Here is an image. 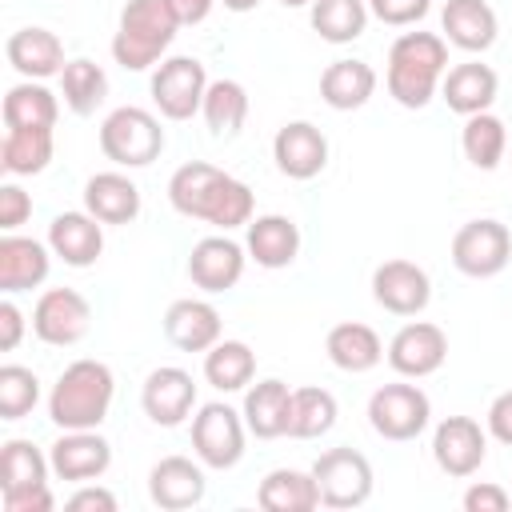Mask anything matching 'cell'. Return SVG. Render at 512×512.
Segmentation results:
<instances>
[{"mask_svg":"<svg viewBox=\"0 0 512 512\" xmlns=\"http://www.w3.org/2000/svg\"><path fill=\"white\" fill-rule=\"evenodd\" d=\"M84 208L100 224H128L140 212V188L120 172H96L84 184Z\"/></svg>","mask_w":512,"mask_h":512,"instance_id":"obj_21","label":"cell"},{"mask_svg":"<svg viewBox=\"0 0 512 512\" xmlns=\"http://www.w3.org/2000/svg\"><path fill=\"white\" fill-rule=\"evenodd\" d=\"M244 272V248L228 236H204L196 240L192 256H188V276L196 288L204 292H224L240 280Z\"/></svg>","mask_w":512,"mask_h":512,"instance_id":"obj_15","label":"cell"},{"mask_svg":"<svg viewBox=\"0 0 512 512\" xmlns=\"http://www.w3.org/2000/svg\"><path fill=\"white\" fill-rule=\"evenodd\" d=\"M248 216H252V188L240 184L236 176H224V184H220V192H216V200L208 208V224L228 232L236 224H248Z\"/></svg>","mask_w":512,"mask_h":512,"instance_id":"obj_42","label":"cell"},{"mask_svg":"<svg viewBox=\"0 0 512 512\" xmlns=\"http://www.w3.org/2000/svg\"><path fill=\"white\" fill-rule=\"evenodd\" d=\"M448 48L436 32H404L388 48V92L404 108H424L440 84Z\"/></svg>","mask_w":512,"mask_h":512,"instance_id":"obj_1","label":"cell"},{"mask_svg":"<svg viewBox=\"0 0 512 512\" xmlns=\"http://www.w3.org/2000/svg\"><path fill=\"white\" fill-rule=\"evenodd\" d=\"M372 92H376V72H372V64H364V60H332V64L324 68V76H320V96H324V104H332V108H340V112L360 108Z\"/></svg>","mask_w":512,"mask_h":512,"instance_id":"obj_27","label":"cell"},{"mask_svg":"<svg viewBox=\"0 0 512 512\" xmlns=\"http://www.w3.org/2000/svg\"><path fill=\"white\" fill-rule=\"evenodd\" d=\"M36 396H40V384L28 368H20V364L0 368V416L4 420H20L24 412H32Z\"/></svg>","mask_w":512,"mask_h":512,"instance_id":"obj_41","label":"cell"},{"mask_svg":"<svg viewBox=\"0 0 512 512\" xmlns=\"http://www.w3.org/2000/svg\"><path fill=\"white\" fill-rule=\"evenodd\" d=\"M248 252L260 268H288L300 252V228L288 216H260L248 224Z\"/></svg>","mask_w":512,"mask_h":512,"instance_id":"obj_23","label":"cell"},{"mask_svg":"<svg viewBox=\"0 0 512 512\" xmlns=\"http://www.w3.org/2000/svg\"><path fill=\"white\" fill-rule=\"evenodd\" d=\"M312 476L320 488V504L328 508H356L372 496V464L356 448H328L312 464Z\"/></svg>","mask_w":512,"mask_h":512,"instance_id":"obj_4","label":"cell"},{"mask_svg":"<svg viewBox=\"0 0 512 512\" xmlns=\"http://www.w3.org/2000/svg\"><path fill=\"white\" fill-rule=\"evenodd\" d=\"M60 80H64V104H68L76 116L96 112V104L108 96V76H104V68L92 64V60H68L64 72H60Z\"/></svg>","mask_w":512,"mask_h":512,"instance_id":"obj_38","label":"cell"},{"mask_svg":"<svg viewBox=\"0 0 512 512\" xmlns=\"http://www.w3.org/2000/svg\"><path fill=\"white\" fill-rule=\"evenodd\" d=\"M8 64L20 76H52L64 72V44L48 28H20L8 36Z\"/></svg>","mask_w":512,"mask_h":512,"instance_id":"obj_26","label":"cell"},{"mask_svg":"<svg viewBox=\"0 0 512 512\" xmlns=\"http://www.w3.org/2000/svg\"><path fill=\"white\" fill-rule=\"evenodd\" d=\"M512 256V236L500 220H468L452 236V264L464 276H496Z\"/></svg>","mask_w":512,"mask_h":512,"instance_id":"obj_5","label":"cell"},{"mask_svg":"<svg viewBox=\"0 0 512 512\" xmlns=\"http://www.w3.org/2000/svg\"><path fill=\"white\" fill-rule=\"evenodd\" d=\"M260 0H224V8H232V12H248V8H256Z\"/></svg>","mask_w":512,"mask_h":512,"instance_id":"obj_52","label":"cell"},{"mask_svg":"<svg viewBox=\"0 0 512 512\" xmlns=\"http://www.w3.org/2000/svg\"><path fill=\"white\" fill-rule=\"evenodd\" d=\"M368 8L384 24H416L428 12V0H368Z\"/></svg>","mask_w":512,"mask_h":512,"instance_id":"obj_44","label":"cell"},{"mask_svg":"<svg viewBox=\"0 0 512 512\" xmlns=\"http://www.w3.org/2000/svg\"><path fill=\"white\" fill-rule=\"evenodd\" d=\"M64 508L68 512H112L116 508V496L104 492V488H80Z\"/></svg>","mask_w":512,"mask_h":512,"instance_id":"obj_49","label":"cell"},{"mask_svg":"<svg viewBox=\"0 0 512 512\" xmlns=\"http://www.w3.org/2000/svg\"><path fill=\"white\" fill-rule=\"evenodd\" d=\"M464 508L468 512H508V492L500 484H472L464 492Z\"/></svg>","mask_w":512,"mask_h":512,"instance_id":"obj_47","label":"cell"},{"mask_svg":"<svg viewBox=\"0 0 512 512\" xmlns=\"http://www.w3.org/2000/svg\"><path fill=\"white\" fill-rule=\"evenodd\" d=\"M48 244L64 264L88 268L104 252V232H100V220L92 212H60L48 224Z\"/></svg>","mask_w":512,"mask_h":512,"instance_id":"obj_18","label":"cell"},{"mask_svg":"<svg viewBox=\"0 0 512 512\" xmlns=\"http://www.w3.org/2000/svg\"><path fill=\"white\" fill-rule=\"evenodd\" d=\"M488 428H492V436H496L500 444H512V388L492 400V408H488Z\"/></svg>","mask_w":512,"mask_h":512,"instance_id":"obj_48","label":"cell"},{"mask_svg":"<svg viewBox=\"0 0 512 512\" xmlns=\"http://www.w3.org/2000/svg\"><path fill=\"white\" fill-rule=\"evenodd\" d=\"M440 92H444V104H448L452 112H460V116L488 112V104L496 100V72H492L488 64H480V60L456 64V68L444 76Z\"/></svg>","mask_w":512,"mask_h":512,"instance_id":"obj_22","label":"cell"},{"mask_svg":"<svg viewBox=\"0 0 512 512\" xmlns=\"http://www.w3.org/2000/svg\"><path fill=\"white\" fill-rule=\"evenodd\" d=\"M224 176H228V172H220L216 164H204V160L180 164V168L172 172V180H168V200H172V208L184 212V216L208 220V208H212V200H216Z\"/></svg>","mask_w":512,"mask_h":512,"instance_id":"obj_20","label":"cell"},{"mask_svg":"<svg viewBox=\"0 0 512 512\" xmlns=\"http://www.w3.org/2000/svg\"><path fill=\"white\" fill-rule=\"evenodd\" d=\"M92 308L76 288H48L32 308V332L44 344H76L88 332Z\"/></svg>","mask_w":512,"mask_h":512,"instance_id":"obj_9","label":"cell"},{"mask_svg":"<svg viewBox=\"0 0 512 512\" xmlns=\"http://www.w3.org/2000/svg\"><path fill=\"white\" fill-rule=\"evenodd\" d=\"M180 28V16L172 12L168 0H128L120 12V32H132L156 48H168Z\"/></svg>","mask_w":512,"mask_h":512,"instance_id":"obj_33","label":"cell"},{"mask_svg":"<svg viewBox=\"0 0 512 512\" xmlns=\"http://www.w3.org/2000/svg\"><path fill=\"white\" fill-rule=\"evenodd\" d=\"M380 356H384L380 336L360 320H344L328 332V360L344 372H368Z\"/></svg>","mask_w":512,"mask_h":512,"instance_id":"obj_30","label":"cell"},{"mask_svg":"<svg viewBox=\"0 0 512 512\" xmlns=\"http://www.w3.org/2000/svg\"><path fill=\"white\" fill-rule=\"evenodd\" d=\"M0 116L8 128H52L56 124V96L40 84H16V88H8Z\"/></svg>","mask_w":512,"mask_h":512,"instance_id":"obj_34","label":"cell"},{"mask_svg":"<svg viewBox=\"0 0 512 512\" xmlns=\"http://www.w3.org/2000/svg\"><path fill=\"white\" fill-rule=\"evenodd\" d=\"M432 456L448 476H472L488 456V440L472 416H448L432 436Z\"/></svg>","mask_w":512,"mask_h":512,"instance_id":"obj_11","label":"cell"},{"mask_svg":"<svg viewBox=\"0 0 512 512\" xmlns=\"http://www.w3.org/2000/svg\"><path fill=\"white\" fill-rule=\"evenodd\" d=\"M336 424V396L328 388H296L292 392V420H288V436L296 440H312L324 436Z\"/></svg>","mask_w":512,"mask_h":512,"instance_id":"obj_36","label":"cell"},{"mask_svg":"<svg viewBox=\"0 0 512 512\" xmlns=\"http://www.w3.org/2000/svg\"><path fill=\"white\" fill-rule=\"evenodd\" d=\"M28 212H32L28 192L16 188V184H4L0 188V228H20L28 220Z\"/></svg>","mask_w":512,"mask_h":512,"instance_id":"obj_46","label":"cell"},{"mask_svg":"<svg viewBox=\"0 0 512 512\" xmlns=\"http://www.w3.org/2000/svg\"><path fill=\"white\" fill-rule=\"evenodd\" d=\"M20 328H24L20 308H16L12 300H4V304H0V348H4V352L20 344Z\"/></svg>","mask_w":512,"mask_h":512,"instance_id":"obj_50","label":"cell"},{"mask_svg":"<svg viewBox=\"0 0 512 512\" xmlns=\"http://www.w3.org/2000/svg\"><path fill=\"white\" fill-rule=\"evenodd\" d=\"M52 160V128H8L0 144V168L16 176L44 172Z\"/></svg>","mask_w":512,"mask_h":512,"instance_id":"obj_31","label":"cell"},{"mask_svg":"<svg viewBox=\"0 0 512 512\" xmlns=\"http://www.w3.org/2000/svg\"><path fill=\"white\" fill-rule=\"evenodd\" d=\"M164 336L180 352H208L220 340V312L204 300H172L164 312Z\"/></svg>","mask_w":512,"mask_h":512,"instance_id":"obj_19","label":"cell"},{"mask_svg":"<svg viewBox=\"0 0 512 512\" xmlns=\"http://www.w3.org/2000/svg\"><path fill=\"white\" fill-rule=\"evenodd\" d=\"M140 404H144L148 420L172 428V424H180L192 412L196 384H192V376L184 368H152L144 388H140Z\"/></svg>","mask_w":512,"mask_h":512,"instance_id":"obj_14","label":"cell"},{"mask_svg":"<svg viewBox=\"0 0 512 512\" xmlns=\"http://www.w3.org/2000/svg\"><path fill=\"white\" fill-rule=\"evenodd\" d=\"M164 148V128L152 112L144 108H116L100 124V152L124 168H144L160 156Z\"/></svg>","mask_w":512,"mask_h":512,"instance_id":"obj_3","label":"cell"},{"mask_svg":"<svg viewBox=\"0 0 512 512\" xmlns=\"http://www.w3.org/2000/svg\"><path fill=\"white\" fill-rule=\"evenodd\" d=\"M284 4H288V8H296V4H308V0H284Z\"/></svg>","mask_w":512,"mask_h":512,"instance_id":"obj_53","label":"cell"},{"mask_svg":"<svg viewBox=\"0 0 512 512\" xmlns=\"http://www.w3.org/2000/svg\"><path fill=\"white\" fill-rule=\"evenodd\" d=\"M112 464V448L92 428H68L52 444V472L60 480H92Z\"/></svg>","mask_w":512,"mask_h":512,"instance_id":"obj_16","label":"cell"},{"mask_svg":"<svg viewBox=\"0 0 512 512\" xmlns=\"http://www.w3.org/2000/svg\"><path fill=\"white\" fill-rule=\"evenodd\" d=\"M160 52H164V48H156V44L132 36V32H120V28H116V36H112V56H116V64H124V68H132V72L156 64Z\"/></svg>","mask_w":512,"mask_h":512,"instance_id":"obj_43","label":"cell"},{"mask_svg":"<svg viewBox=\"0 0 512 512\" xmlns=\"http://www.w3.org/2000/svg\"><path fill=\"white\" fill-rule=\"evenodd\" d=\"M4 496V512H52V492L48 484H28L16 492H0Z\"/></svg>","mask_w":512,"mask_h":512,"instance_id":"obj_45","label":"cell"},{"mask_svg":"<svg viewBox=\"0 0 512 512\" xmlns=\"http://www.w3.org/2000/svg\"><path fill=\"white\" fill-rule=\"evenodd\" d=\"M148 492L156 508H168V512L192 508L204 500V472L188 456H164L148 472Z\"/></svg>","mask_w":512,"mask_h":512,"instance_id":"obj_17","label":"cell"},{"mask_svg":"<svg viewBox=\"0 0 512 512\" xmlns=\"http://www.w3.org/2000/svg\"><path fill=\"white\" fill-rule=\"evenodd\" d=\"M460 144H464V156H468V164H476V168H496L500 164V156H504V124H500V116H492V112H476V116H468L464 120V136H460Z\"/></svg>","mask_w":512,"mask_h":512,"instance_id":"obj_40","label":"cell"},{"mask_svg":"<svg viewBox=\"0 0 512 512\" xmlns=\"http://www.w3.org/2000/svg\"><path fill=\"white\" fill-rule=\"evenodd\" d=\"M48 276V252L44 244L28 236H4L0 240V288L4 292H24L36 288Z\"/></svg>","mask_w":512,"mask_h":512,"instance_id":"obj_28","label":"cell"},{"mask_svg":"<svg viewBox=\"0 0 512 512\" xmlns=\"http://www.w3.org/2000/svg\"><path fill=\"white\" fill-rule=\"evenodd\" d=\"M364 24H368L364 0H312V28L332 44L356 40L364 32Z\"/></svg>","mask_w":512,"mask_h":512,"instance_id":"obj_37","label":"cell"},{"mask_svg":"<svg viewBox=\"0 0 512 512\" xmlns=\"http://www.w3.org/2000/svg\"><path fill=\"white\" fill-rule=\"evenodd\" d=\"M428 396L416 384H384L368 400V420L384 440H412L428 424Z\"/></svg>","mask_w":512,"mask_h":512,"instance_id":"obj_6","label":"cell"},{"mask_svg":"<svg viewBox=\"0 0 512 512\" xmlns=\"http://www.w3.org/2000/svg\"><path fill=\"white\" fill-rule=\"evenodd\" d=\"M252 372H256V356H252V348L244 340H216L208 348V356H204V376L220 392L244 388L252 380Z\"/></svg>","mask_w":512,"mask_h":512,"instance_id":"obj_32","label":"cell"},{"mask_svg":"<svg viewBox=\"0 0 512 512\" xmlns=\"http://www.w3.org/2000/svg\"><path fill=\"white\" fill-rule=\"evenodd\" d=\"M168 4L180 16V24H200L208 16V8H212V0H168Z\"/></svg>","mask_w":512,"mask_h":512,"instance_id":"obj_51","label":"cell"},{"mask_svg":"<svg viewBox=\"0 0 512 512\" xmlns=\"http://www.w3.org/2000/svg\"><path fill=\"white\" fill-rule=\"evenodd\" d=\"M440 24L448 40L464 52H484L496 40V12L484 0H448Z\"/></svg>","mask_w":512,"mask_h":512,"instance_id":"obj_25","label":"cell"},{"mask_svg":"<svg viewBox=\"0 0 512 512\" xmlns=\"http://www.w3.org/2000/svg\"><path fill=\"white\" fill-rule=\"evenodd\" d=\"M244 420L260 440H276L288 432L292 420V392L284 380H260L244 396Z\"/></svg>","mask_w":512,"mask_h":512,"instance_id":"obj_24","label":"cell"},{"mask_svg":"<svg viewBox=\"0 0 512 512\" xmlns=\"http://www.w3.org/2000/svg\"><path fill=\"white\" fill-rule=\"evenodd\" d=\"M444 356H448V336L428 320L404 324L388 344V364L400 376H428L444 364Z\"/></svg>","mask_w":512,"mask_h":512,"instance_id":"obj_13","label":"cell"},{"mask_svg":"<svg viewBox=\"0 0 512 512\" xmlns=\"http://www.w3.org/2000/svg\"><path fill=\"white\" fill-rule=\"evenodd\" d=\"M48 460L32 440H8L0 448V492H16L28 484H44Z\"/></svg>","mask_w":512,"mask_h":512,"instance_id":"obj_39","label":"cell"},{"mask_svg":"<svg viewBox=\"0 0 512 512\" xmlns=\"http://www.w3.org/2000/svg\"><path fill=\"white\" fill-rule=\"evenodd\" d=\"M372 296L380 308L396 312V316H416L424 312L428 296H432V284H428V272L412 260H384L376 272H372Z\"/></svg>","mask_w":512,"mask_h":512,"instance_id":"obj_10","label":"cell"},{"mask_svg":"<svg viewBox=\"0 0 512 512\" xmlns=\"http://www.w3.org/2000/svg\"><path fill=\"white\" fill-rule=\"evenodd\" d=\"M204 92H208V76L204 64L192 56H172L152 76V100L168 120H188L204 104Z\"/></svg>","mask_w":512,"mask_h":512,"instance_id":"obj_7","label":"cell"},{"mask_svg":"<svg viewBox=\"0 0 512 512\" xmlns=\"http://www.w3.org/2000/svg\"><path fill=\"white\" fill-rule=\"evenodd\" d=\"M256 504L264 512H312L320 504V488L316 476H304L296 468H276L260 480Z\"/></svg>","mask_w":512,"mask_h":512,"instance_id":"obj_29","label":"cell"},{"mask_svg":"<svg viewBox=\"0 0 512 512\" xmlns=\"http://www.w3.org/2000/svg\"><path fill=\"white\" fill-rule=\"evenodd\" d=\"M112 404V372L100 360H76L60 372L52 396H48V416L68 432V428H96L108 416Z\"/></svg>","mask_w":512,"mask_h":512,"instance_id":"obj_2","label":"cell"},{"mask_svg":"<svg viewBox=\"0 0 512 512\" xmlns=\"http://www.w3.org/2000/svg\"><path fill=\"white\" fill-rule=\"evenodd\" d=\"M192 448L208 468H232L244 456V424L228 404H204L192 420Z\"/></svg>","mask_w":512,"mask_h":512,"instance_id":"obj_8","label":"cell"},{"mask_svg":"<svg viewBox=\"0 0 512 512\" xmlns=\"http://www.w3.org/2000/svg\"><path fill=\"white\" fill-rule=\"evenodd\" d=\"M272 156H276V168L292 180H312L324 164H328V140L316 124L308 120H292L276 132L272 140Z\"/></svg>","mask_w":512,"mask_h":512,"instance_id":"obj_12","label":"cell"},{"mask_svg":"<svg viewBox=\"0 0 512 512\" xmlns=\"http://www.w3.org/2000/svg\"><path fill=\"white\" fill-rule=\"evenodd\" d=\"M204 120L212 136H236L248 116V92L236 80H212L204 92Z\"/></svg>","mask_w":512,"mask_h":512,"instance_id":"obj_35","label":"cell"}]
</instances>
